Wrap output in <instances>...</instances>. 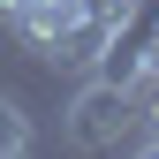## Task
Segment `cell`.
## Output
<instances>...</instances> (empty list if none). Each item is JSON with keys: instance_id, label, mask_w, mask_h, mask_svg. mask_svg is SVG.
Segmentation results:
<instances>
[{"instance_id": "obj_1", "label": "cell", "mask_w": 159, "mask_h": 159, "mask_svg": "<svg viewBox=\"0 0 159 159\" xmlns=\"http://www.w3.org/2000/svg\"><path fill=\"white\" fill-rule=\"evenodd\" d=\"M129 129H136V91L121 76H91V84L68 98V114H61V136L76 152H121Z\"/></svg>"}, {"instance_id": "obj_2", "label": "cell", "mask_w": 159, "mask_h": 159, "mask_svg": "<svg viewBox=\"0 0 159 159\" xmlns=\"http://www.w3.org/2000/svg\"><path fill=\"white\" fill-rule=\"evenodd\" d=\"M15 38H23L30 53H46V61H61V46H68V30L84 23V0H23V8L8 15Z\"/></svg>"}, {"instance_id": "obj_3", "label": "cell", "mask_w": 159, "mask_h": 159, "mask_svg": "<svg viewBox=\"0 0 159 159\" xmlns=\"http://www.w3.org/2000/svg\"><path fill=\"white\" fill-rule=\"evenodd\" d=\"M30 152V114L15 91H0V159H23Z\"/></svg>"}, {"instance_id": "obj_4", "label": "cell", "mask_w": 159, "mask_h": 159, "mask_svg": "<svg viewBox=\"0 0 159 159\" xmlns=\"http://www.w3.org/2000/svg\"><path fill=\"white\" fill-rule=\"evenodd\" d=\"M15 8H23V0H0V23H8V15H15Z\"/></svg>"}]
</instances>
